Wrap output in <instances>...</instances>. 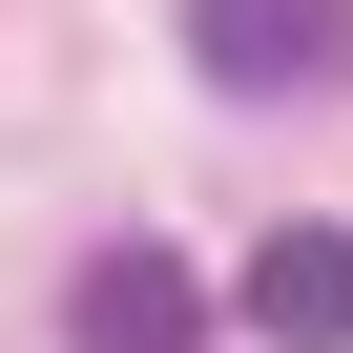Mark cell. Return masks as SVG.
<instances>
[{"mask_svg":"<svg viewBox=\"0 0 353 353\" xmlns=\"http://www.w3.org/2000/svg\"><path fill=\"white\" fill-rule=\"evenodd\" d=\"M188 63L229 104H332L353 83V0H188Z\"/></svg>","mask_w":353,"mask_h":353,"instance_id":"1","label":"cell"},{"mask_svg":"<svg viewBox=\"0 0 353 353\" xmlns=\"http://www.w3.org/2000/svg\"><path fill=\"white\" fill-rule=\"evenodd\" d=\"M63 353H208V270L188 250H83V291H63Z\"/></svg>","mask_w":353,"mask_h":353,"instance_id":"2","label":"cell"},{"mask_svg":"<svg viewBox=\"0 0 353 353\" xmlns=\"http://www.w3.org/2000/svg\"><path fill=\"white\" fill-rule=\"evenodd\" d=\"M229 312H250L270 353H353V229H312V208H291V229L229 270Z\"/></svg>","mask_w":353,"mask_h":353,"instance_id":"3","label":"cell"}]
</instances>
